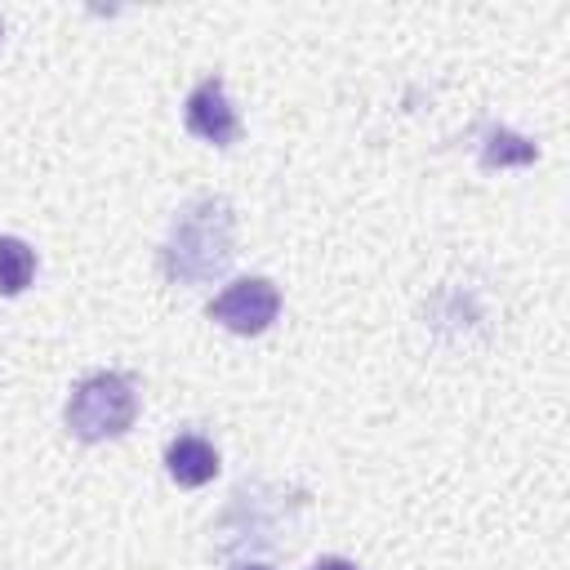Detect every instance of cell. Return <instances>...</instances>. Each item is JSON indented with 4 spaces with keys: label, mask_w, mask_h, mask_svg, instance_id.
<instances>
[{
    "label": "cell",
    "mask_w": 570,
    "mask_h": 570,
    "mask_svg": "<svg viewBox=\"0 0 570 570\" xmlns=\"http://www.w3.org/2000/svg\"><path fill=\"white\" fill-rule=\"evenodd\" d=\"M36 276V249L18 236H0V294L13 298L31 285Z\"/></svg>",
    "instance_id": "8992f818"
},
{
    "label": "cell",
    "mask_w": 570,
    "mask_h": 570,
    "mask_svg": "<svg viewBox=\"0 0 570 570\" xmlns=\"http://www.w3.org/2000/svg\"><path fill=\"white\" fill-rule=\"evenodd\" d=\"M240 570H267V566H240Z\"/></svg>",
    "instance_id": "9c48e42d"
},
{
    "label": "cell",
    "mask_w": 570,
    "mask_h": 570,
    "mask_svg": "<svg viewBox=\"0 0 570 570\" xmlns=\"http://www.w3.org/2000/svg\"><path fill=\"white\" fill-rule=\"evenodd\" d=\"M183 125H187V134H196V138H205V142H214V147H232V142L240 138L236 107L227 102V89H223L218 76H205V80L187 94V102H183Z\"/></svg>",
    "instance_id": "277c9868"
},
{
    "label": "cell",
    "mask_w": 570,
    "mask_h": 570,
    "mask_svg": "<svg viewBox=\"0 0 570 570\" xmlns=\"http://www.w3.org/2000/svg\"><path fill=\"white\" fill-rule=\"evenodd\" d=\"M281 316V289L267 276H245L232 281L214 303H209V321H218L232 334H263L272 321Z\"/></svg>",
    "instance_id": "3957f363"
},
{
    "label": "cell",
    "mask_w": 570,
    "mask_h": 570,
    "mask_svg": "<svg viewBox=\"0 0 570 570\" xmlns=\"http://www.w3.org/2000/svg\"><path fill=\"white\" fill-rule=\"evenodd\" d=\"M138 419V383L120 370H102L76 383L67 401V428L76 441H111L125 436Z\"/></svg>",
    "instance_id": "7a4b0ae2"
},
{
    "label": "cell",
    "mask_w": 570,
    "mask_h": 570,
    "mask_svg": "<svg viewBox=\"0 0 570 570\" xmlns=\"http://www.w3.org/2000/svg\"><path fill=\"white\" fill-rule=\"evenodd\" d=\"M165 468H169V476H174L178 485L196 490V485H205V481L218 476V450H214L205 436L183 432V436H174V441L165 445Z\"/></svg>",
    "instance_id": "5b68a950"
},
{
    "label": "cell",
    "mask_w": 570,
    "mask_h": 570,
    "mask_svg": "<svg viewBox=\"0 0 570 570\" xmlns=\"http://www.w3.org/2000/svg\"><path fill=\"white\" fill-rule=\"evenodd\" d=\"M312 570H361L356 561H347V557H321Z\"/></svg>",
    "instance_id": "ba28073f"
},
{
    "label": "cell",
    "mask_w": 570,
    "mask_h": 570,
    "mask_svg": "<svg viewBox=\"0 0 570 570\" xmlns=\"http://www.w3.org/2000/svg\"><path fill=\"white\" fill-rule=\"evenodd\" d=\"M236 258V214L223 196H196L169 227L160 267L174 285H205Z\"/></svg>",
    "instance_id": "6da1fadb"
},
{
    "label": "cell",
    "mask_w": 570,
    "mask_h": 570,
    "mask_svg": "<svg viewBox=\"0 0 570 570\" xmlns=\"http://www.w3.org/2000/svg\"><path fill=\"white\" fill-rule=\"evenodd\" d=\"M539 151L534 142H525L521 134L503 129V125H490L485 129V142H481V165L485 169H503V165H530Z\"/></svg>",
    "instance_id": "52a82bcc"
},
{
    "label": "cell",
    "mask_w": 570,
    "mask_h": 570,
    "mask_svg": "<svg viewBox=\"0 0 570 570\" xmlns=\"http://www.w3.org/2000/svg\"><path fill=\"white\" fill-rule=\"evenodd\" d=\"M0 36H4V27H0Z\"/></svg>",
    "instance_id": "30bf717a"
}]
</instances>
